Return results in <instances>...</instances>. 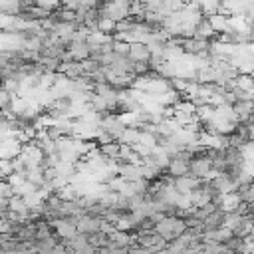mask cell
Instances as JSON below:
<instances>
[{"label": "cell", "instance_id": "obj_1", "mask_svg": "<svg viewBox=\"0 0 254 254\" xmlns=\"http://www.w3.org/2000/svg\"><path fill=\"white\" fill-rule=\"evenodd\" d=\"M187 228L185 220L181 216H163L157 224H155V232H159L165 240H173L179 234H183Z\"/></svg>", "mask_w": 254, "mask_h": 254}, {"label": "cell", "instance_id": "obj_2", "mask_svg": "<svg viewBox=\"0 0 254 254\" xmlns=\"http://www.w3.org/2000/svg\"><path fill=\"white\" fill-rule=\"evenodd\" d=\"M189 175H192L196 179H210L212 175H216L212 171V165H210V159H208L206 153L190 157V161H189Z\"/></svg>", "mask_w": 254, "mask_h": 254}, {"label": "cell", "instance_id": "obj_3", "mask_svg": "<svg viewBox=\"0 0 254 254\" xmlns=\"http://www.w3.org/2000/svg\"><path fill=\"white\" fill-rule=\"evenodd\" d=\"M52 224H54V230L60 236V240H69L71 236L77 234L75 220H71V218H58V220H52Z\"/></svg>", "mask_w": 254, "mask_h": 254}, {"label": "cell", "instance_id": "obj_4", "mask_svg": "<svg viewBox=\"0 0 254 254\" xmlns=\"http://www.w3.org/2000/svg\"><path fill=\"white\" fill-rule=\"evenodd\" d=\"M99 222H101V218L83 212V214H79V216L75 218V228H77V232H81V234H91V232L99 230Z\"/></svg>", "mask_w": 254, "mask_h": 254}, {"label": "cell", "instance_id": "obj_5", "mask_svg": "<svg viewBox=\"0 0 254 254\" xmlns=\"http://www.w3.org/2000/svg\"><path fill=\"white\" fill-rule=\"evenodd\" d=\"M189 161H190V159H185V157H171L169 163H167L165 173H167L169 177H183V175H189Z\"/></svg>", "mask_w": 254, "mask_h": 254}, {"label": "cell", "instance_id": "obj_6", "mask_svg": "<svg viewBox=\"0 0 254 254\" xmlns=\"http://www.w3.org/2000/svg\"><path fill=\"white\" fill-rule=\"evenodd\" d=\"M171 185L181 192V194H189L196 185H198V179L192 177V175H183V177H171Z\"/></svg>", "mask_w": 254, "mask_h": 254}, {"label": "cell", "instance_id": "obj_7", "mask_svg": "<svg viewBox=\"0 0 254 254\" xmlns=\"http://www.w3.org/2000/svg\"><path fill=\"white\" fill-rule=\"evenodd\" d=\"M127 56H129L133 62H149L151 52H149L147 44H143V42H129V52H127Z\"/></svg>", "mask_w": 254, "mask_h": 254}, {"label": "cell", "instance_id": "obj_8", "mask_svg": "<svg viewBox=\"0 0 254 254\" xmlns=\"http://www.w3.org/2000/svg\"><path fill=\"white\" fill-rule=\"evenodd\" d=\"M67 50H69L71 58H73V60H79V62L91 56V52H89L85 40H71V42L67 44Z\"/></svg>", "mask_w": 254, "mask_h": 254}, {"label": "cell", "instance_id": "obj_9", "mask_svg": "<svg viewBox=\"0 0 254 254\" xmlns=\"http://www.w3.org/2000/svg\"><path fill=\"white\" fill-rule=\"evenodd\" d=\"M224 224V210L222 208H214L212 212H208L202 220V230H210V228H220Z\"/></svg>", "mask_w": 254, "mask_h": 254}, {"label": "cell", "instance_id": "obj_10", "mask_svg": "<svg viewBox=\"0 0 254 254\" xmlns=\"http://www.w3.org/2000/svg\"><path fill=\"white\" fill-rule=\"evenodd\" d=\"M232 109H234L238 121H246L248 115L254 111V101H252V99H236V101L232 103Z\"/></svg>", "mask_w": 254, "mask_h": 254}, {"label": "cell", "instance_id": "obj_11", "mask_svg": "<svg viewBox=\"0 0 254 254\" xmlns=\"http://www.w3.org/2000/svg\"><path fill=\"white\" fill-rule=\"evenodd\" d=\"M58 71H62V73H64V75H67V77H77V75H81V73H83V64H81L79 60L62 62Z\"/></svg>", "mask_w": 254, "mask_h": 254}, {"label": "cell", "instance_id": "obj_12", "mask_svg": "<svg viewBox=\"0 0 254 254\" xmlns=\"http://www.w3.org/2000/svg\"><path fill=\"white\" fill-rule=\"evenodd\" d=\"M143 131L137 127V125H127L119 137V143H127V145H135L139 139H141Z\"/></svg>", "mask_w": 254, "mask_h": 254}, {"label": "cell", "instance_id": "obj_13", "mask_svg": "<svg viewBox=\"0 0 254 254\" xmlns=\"http://www.w3.org/2000/svg\"><path fill=\"white\" fill-rule=\"evenodd\" d=\"M200 10L202 16H210V14H216V12H222V4L220 0H196L194 2Z\"/></svg>", "mask_w": 254, "mask_h": 254}, {"label": "cell", "instance_id": "obj_14", "mask_svg": "<svg viewBox=\"0 0 254 254\" xmlns=\"http://www.w3.org/2000/svg\"><path fill=\"white\" fill-rule=\"evenodd\" d=\"M99 151H101L107 159H115V157H119V153H121V143H119V141H105V143L99 145Z\"/></svg>", "mask_w": 254, "mask_h": 254}, {"label": "cell", "instance_id": "obj_15", "mask_svg": "<svg viewBox=\"0 0 254 254\" xmlns=\"http://www.w3.org/2000/svg\"><path fill=\"white\" fill-rule=\"evenodd\" d=\"M115 26H117L115 20H111L107 16H99V22H97V30L99 32H103V34H115Z\"/></svg>", "mask_w": 254, "mask_h": 254}, {"label": "cell", "instance_id": "obj_16", "mask_svg": "<svg viewBox=\"0 0 254 254\" xmlns=\"http://www.w3.org/2000/svg\"><path fill=\"white\" fill-rule=\"evenodd\" d=\"M236 85L244 91H254V79L252 73H238L236 75Z\"/></svg>", "mask_w": 254, "mask_h": 254}, {"label": "cell", "instance_id": "obj_17", "mask_svg": "<svg viewBox=\"0 0 254 254\" xmlns=\"http://www.w3.org/2000/svg\"><path fill=\"white\" fill-rule=\"evenodd\" d=\"M111 50H113L115 54L127 56V52H129V42H125V40H119V38H115V36H113V42H111Z\"/></svg>", "mask_w": 254, "mask_h": 254}]
</instances>
